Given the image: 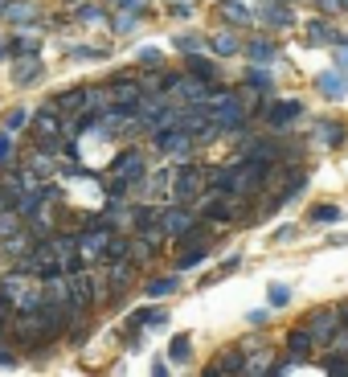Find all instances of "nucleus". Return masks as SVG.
<instances>
[{
  "mask_svg": "<svg viewBox=\"0 0 348 377\" xmlns=\"http://www.w3.org/2000/svg\"><path fill=\"white\" fill-rule=\"evenodd\" d=\"M336 328H340V312H316L311 324H307L311 340H320V345H328V340L336 336Z\"/></svg>",
  "mask_w": 348,
  "mask_h": 377,
  "instance_id": "nucleus-1",
  "label": "nucleus"
},
{
  "mask_svg": "<svg viewBox=\"0 0 348 377\" xmlns=\"http://www.w3.org/2000/svg\"><path fill=\"white\" fill-rule=\"evenodd\" d=\"M115 172H119V181H143V156L139 152H123V156H115Z\"/></svg>",
  "mask_w": 348,
  "mask_h": 377,
  "instance_id": "nucleus-2",
  "label": "nucleus"
},
{
  "mask_svg": "<svg viewBox=\"0 0 348 377\" xmlns=\"http://www.w3.org/2000/svg\"><path fill=\"white\" fill-rule=\"evenodd\" d=\"M160 226H164V234H172V238H188L197 226H193V217H188L185 210H172V213H164L160 217Z\"/></svg>",
  "mask_w": 348,
  "mask_h": 377,
  "instance_id": "nucleus-3",
  "label": "nucleus"
},
{
  "mask_svg": "<svg viewBox=\"0 0 348 377\" xmlns=\"http://www.w3.org/2000/svg\"><path fill=\"white\" fill-rule=\"evenodd\" d=\"M316 140L324 143V148H336V143L344 140V123H336V119H320V123H316Z\"/></svg>",
  "mask_w": 348,
  "mask_h": 377,
  "instance_id": "nucleus-4",
  "label": "nucleus"
},
{
  "mask_svg": "<svg viewBox=\"0 0 348 377\" xmlns=\"http://www.w3.org/2000/svg\"><path fill=\"white\" fill-rule=\"evenodd\" d=\"M197 188H201V172H197V168L181 172V181H176V201H181V205L193 201V197H197Z\"/></svg>",
  "mask_w": 348,
  "mask_h": 377,
  "instance_id": "nucleus-5",
  "label": "nucleus"
},
{
  "mask_svg": "<svg viewBox=\"0 0 348 377\" xmlns=\"http://www.w3.org/2000/svg\"><path fill=\"white\" fill-rule=\"evenodd\" d=\"M37 78H41V62H37V58L17 62V70H13V82H17V87H29V82H37Z\"/></svg>",
  "mask_w": 348,
  "mask_h": 377,
  "instance_id": "nucleus-6",
  "label": "nucleus"
},
{
  "mask_svg": "<svg viewBox=\"0 0 348 377\" xmlns=\"http://www.w3.org/2000/svg\"><path fill=\"white\" fill-rule=\"evenodd\" d=\"M168 320V312H160V307H143V312H136L131 320H127V328H143V324H164Z\"/></svg>",
  "mask_w": 348,
  "mask_h": 377,
  "instance_id": "nucleus-7",
  "label": "nucleus"
},
{
  "mask_svg": "<svg viewBox=\"0 0 348 377\" xmlns=\"http://www.w3.org/2000/svg\"><path fill=\"white\" fill-rule=\"evenodd\" d=\"M217 13H221L226 21H233V25H246V21H250V8H242L238 0H221V4H217Z\"/></svg>",
  "mask_w": 348,
  "mask_h": 377,
  "instance_id": "nucleus-8",
  "label": "nucleus"
},
{
  "mask_svg": "<svg viewBox=\"0 0 348 377\" xmlns=\"http://www.w3.org/2000/svg\"><path fill=\"white\" fill-rule=\"evenodd\" d=\"M307 41H311V46H336V37H332V25L311 21V25H307Z\"/></svg>",
  "mask_w": 348,
  "mask_h": 377,
  "instance_id": "nucleus-9",
  "label": "nucleus"
},
{
  "mask_svg": "<svg viewBox=\"0 0 348 377\" xmlns=\"http://www.w3.org/2000/svg\"><path fill=\"white\" fill-rule=\"evenodd\" d=\"M316 87H320V91L328 94V98H340V94H344V82H340V74H320V78H316Z\"/></svg>",
  "mask_w": 348,
  "mask_h": 377,
  "instance_id": "nucleus-10",
  "label": "nucleus"
},
{
  "mask_svg": "<svg viewBox=\"0 0 348 377\" xmlns=\"http://www.w3.org/2000/svg\"><path fill=\"white\" fill-rule=\"evenodd\" d=\"M4 17H8V21H33L37 8H33L29 0H17V4H4Z\"/></svg>",
  "mask_w": 348,
  "mask_h": 377,
  "instance_id": "nucleus-11",
  "label": "nucleus"
},
{
  "mask_svg": "<svg viewBox=\"0 0 348 377\" xmlns=\"http://www.w3.org/2000/svg\"><path fill=\"white\" fill-rule=\"evenodd\" d=\"M299 115V103H295V98H291V103H275V107H271V123H291V119Z\"/></svg>",
  "mask_w": 348,
  "mask_h": 377,
  "instance_id": "nucleus-12",
  "label": "nucleus"
},
{
  "mask_svg": "<svg viewBox=\"0 0 348 377\" xmlns=\"http://www.w3.org/2000/svg\"><path fill=\"white\" fill-rule=\"evenodd\" d=\"M37 132H41V136H58V111H53V107H46V111L37 115Z\"/></svg>",
  "mask_w": 348,
  "mask_h": 377,
  "instance_id": "nucleus-13",
  "label": "nucleus"
},
{
  "mask_svg": "<svg viewBox=\"0 0 348 377\" xmlns=\"http://www.w3.org/2000/svg\"><path fill=\"white\" fill-rule=\"evenodd\" d=\"M266 295H271V307L291 304V287H287V283H271V291H266Z\"/></svg>",
  "mask_w": 348,
  "mask_h": 377,
  "instance_id": "nucleus-14",
  "label": "nucleus"
},
{
  "mask_svg": "<svg viewBox=\"0 0 348 377\" xmlns=\"http://www.w3.org/2000/svg\"><path fill=\"white\" fill-rule=\"evenodd\" d=\"M287 345H291V353H295V357H303L307 349H311V332H307V328H303V332H291V340H287Z\"/></svg>",
  "mask_w": 348,
  "mask_h": 377,
  "instance_id": "nucleus-15",
  "label": "nucleus"
},
{
  "mask_svg": "<svg viewBox=\"0 0 348 377\" xmlns=\"http://www.w3.org/2000/svg\"><path fill=\"white\" fill-rule=\"evenodd\" d=\"M82 103H86V91H66L62 98H58L62 111H74V107H82Z\"/></svg>",
  "mask_w": 348,
  "mask_h": 377,
  "instance_id": "nucleus-16",
  "label": "nucleus"
},
{
  "mask_svg": "<svg viewBox=\"0 0 348 377\" xmlns=\"http://www.w3.org/2000/svg\"><path fill=\"white\" fill-rule=\"evenodd\" d=\"M201 259H205V246H197V250H188V255H181V271H193V267H201Z\"/></svg>",
  "mask_w": 348,
  "mask_h": 377,
  "instance_id": "nucleus-17",
  "label": "nucleus"
},
{
  "mask_svg": "<svg viewBox=\"0 0 348 377\" xmlns=\"http://www.w3.org/2000/svg\"><path fill=\"white\" fill-rule=\"evenodd\" d=\"M238 369H246V365H242V353L221 357V365H217V373H238Z\"/></svg>",
  "mask_w": 348,
  "mask_h": 377,
  "instance_id": "nucleus-18",
  "label": "nucleus"
},
{
  "mask_svg": "<svg viewBox=\"0 0 348 377\" xmlns=\"http://www.w3.org/2000/svg\"><path fill=\"white\" fill-rule=\"evenodd\" d=\"M168 353H172V361H185V357L193 353V345H188V336H176V340H172V349H168Z\"/></svg>",
  "mask_w": 348,
  "mask_h": 377,
  "instance_id": "nucleus-19",
  "label": "nucleus"
},
{
  "mask_svg": "<svg viewBox=\"0 0 348 377\" xmlns=\"http://www.w3.org/2000/svg\"><path fill=\"white\" fill-rule=\"evenodd\" d=\"M17 217H21V213H17V210H13V213H0V238L17 234Z\"/></svg>",
  "mask_w": 348,
  "mask_h": 377,
  "instance_id": "nucleus-20",
  "label": "nucleus"
},
{
  "mask_svg": "<svg viewBox=\"0 0 348 377\" xmlns=\"http://www.w3.org/2000/svg\"><path fill=\"white\" fill-rule=\"evenodd\" d=\"M233 49H238V37H230V33L213 37V53H233Z\"/></svg>",
  "mask_w": 348,
  "mask_h": 377,
  "instance_id": "nucleus-21",
  "label": "nucleus"
},
{
  "mask_svg": "<svg viewBox=\"0 0 348 377\" xmlns=\"http://www.w3.org/2000/svg\"><path fill=\"white\" fill-rule=\"evenodd\" d=\"M250 58H254V62H266V58H275V46H266V41H254V46H250Z\"/></svg>",
  "mask_w": 348,
  "mask_h": 377,
  "instance_id": "nucleus-22",
  "label": "nucleus"
},
{
  "mask_svg": "<svg viewBox=\"0 0 348 377\" xmlns=\"http://www.w3.org/2000/svg\"><path fill=\"white\" fill-rule=\"evenodd\" d=\"M336 217H340L336 205H320V210H311V222H336Z\"/></svg>",
  "mask_w": 348,
  "mask_h": 377,
  "instance_id": "nucleus-23",
  "label": "nucleus"
},
{
  "mask_svg": "<svg viewBox=\"0 0 348 377\" xmlns=\"http://www.w3.org/2000/svg\"><path fill=\"white\" fill-rule=\"evenodd\" d=\"M188 70L197 74V78H209V74H213V66H209L205 58H188Z\"/></svg>",
  "mask_w": 348,
  "mask_h": 377,
  "instance_id": "nucleus-24",
  "label": "nucleus"
},
{
  "mask_svg": "<svg viewBox=\"0 0 348 377\" xmlns=\"http://www.w3.org/2000/svg\"><path fill=\"white\" fill-rule=\"evenodd\" d=\"M176 287V279H156V283H148V295H168Z\"/></svg>",
  "mask_w": 348,
  "mask_h": 377,
  "instance_id": "nucleus-25",
  "label": "nucleus"
},
{
  "mask_svg": "<svg viewBox=\"0 0 348 377\" xmlns=\"http://www.w3.org/2000/svg\"><path fill=\"white\" fill-rule=\"evenodd\" d=\"M291 21H295V17H291V8H278V4L271 8V25H283V29H287Z\"/></svg>",
  "mask_w": 348,
  "mask_h": 377,
  "instance_id": "nucleus-26",
  "label": "nucleus"
},
{
  "mask_svg": "<svg viewBox=\"0 0 348 377\" xmlns=\"http://www.w3.org/2000/svg\"><path fill=\"white\" fill-rule=\"evenodd\" d=\"M25 119H29V115H25V111H8V115H4V127L13 132V127H21Z\"/></svg>",
  "mask_w": 348,
  "mask_h": 377,
  "instance_id": "nucleus-27",
  "label": "nucleus"
},
{
  "mask_svg": "<svg viewBox=\"0 0 348 377\" xmlns=\"http://www.w3.org/2000/svg\"><path fill=\"white\" fill-rule=\"evenodd\" d=\"M78 17H82V21H98L103 13H98V4H82V8H78Z\"/></svg>",
  "mask_w": 348,
  "mask_h": 377,
  "instance_id": "nucleus-28",
  "label": "nucleus"
},
{
  "mask_svg": "<svg viewBox=\"0 0 348 377\" xmlns=\"http://www.w3.org/2000/svg\"><path fill=\"white\" fill-rule=\"evenodd\" d=\"M8 156H13V140H8V132H4V136H0V165H4Z\"/></svg>",
  "mask_w": 348,
  "mask_h": 377,
  "instance_id": "nucleus-29",
  "label": "nucleus"
},
{
  "mask_svg": "<svg viewBox=\"0 0 348 377\" xmlns=\"http://www.w3.org/2000/svg\"><path fill=\"white\" fill-rule=\"evenodd\" d=\"M336 58H340V70L348 74V41H336Z\"/></svg>",
  "mask_w": 348,
  "mask_h": 377,
  "instance_id": "nucleus-30",
  "label": "nucleus"
},
{
  "mask_svg": "<svg viewBox=\"0 0 348 377\" xmlns=\"http://www.w3.org/2000/svg\"><path fill=\"white\" fill-rule=\"evenodd\" d=\"M172 46H176V49H197V46H201V41H197V37H176Z\"/></svg>",
  "mask_w": 348,
  "mask_h": 377,
  "instance_id": "nucleus-31",
  "label": "nucleus"
},
{
  "mask_svg": "<svg viewBox=\"0 0 348 377\" xmlns=\"http://www.w3.org/2000/svg\"><path fill=\"white\" fill-rule=\"evenodd\" d=\"M49 168H53V165H49V156H37V160H33V172H41V177H46Z\"/></svg>",
  "mask_w": 348,
  "mask_h": 377,
  "instance_id": "nucleus-32",
  "label": "nucleus"
},
{
  "mask_svg": "<svg viewBox=\"0 0 348 377\" xmlns=\"http://www.w3.org/2000/svg\"><path fill=\"white\" fill-rule=\"evenodd\" d=\"M17 365V357L8 353V349H0V369H13Z\"/></svg>",
  "mask_w": 348,
  "mask_h": 377,
  "instance_id": "nucleus-33",
  "label": "nucleus"
},
{
  "mask_svg": "<svg viewBox=\"0 0 348 377\" xmlns=\"http://www.w3.org/2000/svg\"><path fill=\"white\" fill-rule=\"evenodd\" d=\"M291 238H295V226H283V230L275 234V242H291Z\"/></svg>",
  "mask_w": 348,
  "mask_h": 377,
  "instance_id": "nucleus-34",
  "label": "nucleus"
},
{
  "mask_svg": "<svg viewBox=\"0 0 348 377\" xmlns=\"http://www.w3.org/2000/svg\"><path fill=\"white\" fill-rule=\"evenodd\" d=\"M340 4H344V0H320V8H324V13H336Z\"/></svg>",
  "mask_w": 348,
  "mask_h": 377,
  "instance_id": "nucleus-35",
  "label": "nucleus"
},
{
  "mask_svg": "<svg viewBox=\"0 0 348 377\" xmlns=\"http://www.w3.org/2000/svg\"><path fill=\"white\" fill-rule=\"evenodd\" d=\"M0 210H8V193L4 188H0Z\"/></svg>",
  "mask_w": 348,
  "mask_h": 377,
  "instance_id": "nucleus-36",
  "label": "nucleus"
},
{
  "mask_svg": "<svg viewBox=\"0 0 348 377\" xmlns=\"http://www.w3.org/2000/svg\"><path fill=\"white\" fill-rule=\"evenodd\" d=\"M0 13H4V0H0Z\"/></svg>",
  "mask_w": 348,
  "mask_h": 377,
  "instance_id": "nucleus-37",
  "label": "nucleus"
},
{
  "mask_svg": "<svg viewBox=\"0 0 348 377\" xmlns=\"http://www.w3.org/2000/svg\"><path fill=\"white\" fill-rule=\"evenodd\" d=\"M344 8H348V0H344Z\"/></svg>",
  "mask_w": 348,
  "mask_h": 377,
  "instance_id": "nucleus-38",
  "label": "nucleus"
}]
</instances>
